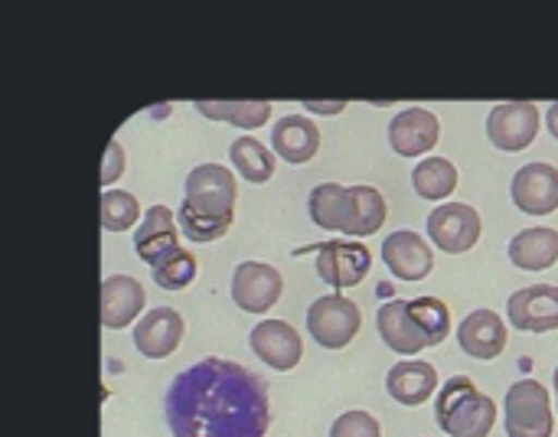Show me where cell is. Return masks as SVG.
I'll return each mask as SVG.
<instances>
[{"label": "cell", "instance_id": "cell-3", "mask_svg": "<svg viewBox=\"0 0 558 437\" xmlns=\"http://www.w3.org/2000/svg\"><path fill=\"white\" fill-rule=\"evenodd\" d=\"M307 209H311L314 226L343 232L350 239L376 235L386 222V199L376 186L320 183V186H314Z\"/></svg>", "mask_w": 558, "mask_h": 437}, {"label": "cell", "instance_id": "cell-7", "mask_svg": "<svg viewBox=\"0 0 558 437\" xmlns=\"http://www.w3.org/2000/svg\"><path fill=\"white\" fill-rule=\"evenodd\" d=\"M539 124H543V118L533 101H507L487 114V137L494 141V147L517 154L536 141Z\"/></svg>", "mask_w": 558, "mask_h": 437}, {"label": "cell", "instance_id": "cell-29", "mask_svg": "<svg viewBox=\"0 0 558 437\" xmlns=\"http://www.w3.org/2000/svg\"><path fill=\"white\" fill-rule=\"evenodd\" d=\"M193 278H196V258L190 252H177L154 268V281L163 291H183L193 284Z\"/></svg>", "mask_w": 558, "mask_h": 437}, {"label": "cell", "instance_id": "cell-4", "mask_svg": "<svg viewBox=\"0 0 558 437\" xmlns=\"http://www.w3.org/2000/svg\"><path fill=\"white\" fill-rule=\"evenodd\" d=\"M435 418L445 428V435L487 437L497 425V402L490 396H484L474 386V379L454 376V379L445 383V389L438 396Z\"/></svg>", "mask_w": 558, "mask_h": 437}, {"label": "cell", "instance_id": "cell-9", "mask_svg": "<svg viewBox=\"0 0 558 437\" xmlns=\"http://www.w3.org/2000/svg\"><path fill=\"white\" fill-rule=\"evenodd\" d=\"M314 252H317V275L337 294L347 288H356L373 268V255L360 242H324Z\"/></svg>", "mask_w": 558, "mask_h": 437}, {"label": "cell", "instance_id": "cell-21", "mask_svg": "<svg viewBox=\"0 0 558 437\" xmlns=\"http://www.w3.org/2000/svg\"><path fill=\"white\" fill-rule=\"evenodd\" d=\"M458 343L474 360H497L507 350V324L494 311H474L458 327Z\"/></svg>", "mask_w": 558, "mask_h": 437}, {"label": "cell", "instance_id": "cell-31", "mask_svg": "<svg viewBox=\"0 0 558 437\" xmlns=\"http://www.w3.org/2000/svg\"><path fill=\"white\" fill-rule=\"evenodd\" d=\"M121 173H124V147L121 141H111L101 157V186H111Z\"/></svg>", "mask_w": 558, "mask_h": 437}, {"label": "cell", "instance_id": "cell-25", "mask_svg": "<svg viewBox=\"0 0 558 437\" xmlns=\"http://www.w3.org/2000/svg\"><path fill=\"white\" fill-rule=\"evenodd\" d=\"M196 111L209 121H226L235 128H262L271 118L268 101H199Z\"/></svg>", "mask_w": 558, "mask_h": 437}, {"label": "cell", "instance_id": "cell-26", "mask_svg": "<svg viewBox=\"0 0 558 437\" xmlns=\"http://www.w3.org/2000/svg\"><path fill=\"white\" fill-rule=\"evenodd\" d=\"M229 157L235 163V170L248 180V183H268L275 177V157L268 147H262V141L255 137H239L229 147Z\"/></svg>", "mask_w": 558, "mask_h": 437}, {"label": "cell", "instance_id": "cell-5", "mask_svg": "<svg viewBox=\"0 0 558 437\" xmlns=\"http://www.w3.org/2000/svg\"><path fill=\"white\" fill-rule=\"evenodd\" d=\"M504 412H507V435L510 437H553L556 418H553L549 389L543 383H536V379L513 383L504 399Z\"/></svg>", "mask_w": 558, "mask_h": 437}, {"label": "cell", "instance_id": "cell-15", "mask_svg": "<svg viewBox=\"0 0 558 437\" xmlns=\"http://www.w3.org/2000/svg\"><path fill=\"white\" fill-rule=\"evenodd\" d=\"M383 262L402 281H425L435 268V252L418 232L402 229L383 242Z\"/></svg>", "mask_w": 558, "mask_h": 437}, {"label": "cell", "instance_id": "cell-22", "mask_svg": "<svg viewBox=\"0 0 558 437\" xmlns=\"http://www.w3.org/2000/svg\"><path fill=\"white\" fill-rule=\"evenodd\" d=\"M271 147L278 150L281 160L288 163H307L320 150V131L311 118L304 114H288L275 124L271 131Z\"/></svg>", "mask_w": 558, "mask_h": 437}, {"label": "cell", "instance_id": "cell-28", "mask_svg": "<svg viewBox=\"0 0 558 437\" xmlns=\"http://www.w3.org/2000/svg\"><path fill=\"white\" fill-rule=\"evenodd\" d=\"M141 219V203L134 193L124 190H108L101 196V226L108 232H128Z\"/></svg>", "mask_w": 558, "mask_h": 437}, {"label": "cell", "instance_id": "cell-12", "mask_svg": "<svg viewBox=\"0 0 558 437\" xmlns=\"http://www.w3.org/2000/svg\"><path fill=\"white\" fill-rule=\"evenodd\" d=\"M255 356L271 366L275 373H291L301 356H304V343H301V333L288 324V320H262L252 337H248Z\"/></svg>", "mask_w": 558, "mask_h": 437}, {"label": "cell", "instance_id": "cell-10", "mask_svg": "<svg viewBox=\"0 0 558 437\" xmlns=\"http://www.w3.org/2000/svg\"><path fill=\"white\" fill-rule=\"evenodd\" d=\"M284 291L278 268L265 262H242L232 275V301L245 314H268Z\"/></svg>", "mask_w": 558, "mask_h": 437}, {"label": "cell", "instance_id": "cell-27", "mask_svg": "<svg viewBox=\"0 0 558 437\" xmlns=\"http://www.w3.org/2000/svg\"><path fill=\"white\" fill-rule=\"evenodd\" d=\"M409 311H412V320L418 324V330L425 333L428 347H438V343L448 340V333H451V311L445 307V301L418 298V301H409Z\"/></svg>", "mask_w": 558, "mask_h": 437}, {"label": "cell", "instance_id": "cell-16", "mask_svg": "<svg viewBox=\"0 0 558 437\" xmlns=\"http://www.w3.org/2000/svg\"><path fill=\"white\" fill-rule=\"evenodd\" d=\"M183 333H186L183 317L173 307H157V311L144 314L141 324L134 327V347L147 360H167L180 347Z\"/></svg>", "mask_w": 558, "mask_h": 437}, {"label": "cell", "instance_id": "cell-33", "mask_svg": "<svg viewBox=\"0 0 558 437\" xmlns=\"http://www.w3.org/2000/svg\"><path fill=\"white\" fill-rule=\"evenodd\" d=\"M546 124H549V134L558 141V101L549 108V118H546Z\"/></svg>", "mask_w": 558, "mask_h": 437}, {"label": "cell", "instance_id": "cell-34", "mask_svg": "<svg viewBox=\"0 0 558 437\" xmlns=\"http://www.w3.org/2000/svg\"><path fill=\"white\" fill-rule=\"evenodd\" d=\"M553 383H556V402H558V366H556V376H553Z\"/></svg>", "mask_w": 558, "mask_h": 437}, {"label": "cell", "instance_id": "cell-8", "mask_svg": "<svg viewBox=\"0 0 558 437\" xmlns=\"http://www.w3.org/2000/svg\"><path fill=\"white\" fill-rule=\"evenodd\" d=\"M481 213L468 203H445L428 216V235L448 255L471 252L481 239Z\"/></svg>", "mask_w": 558, "mask_h": 437}, {"label": "cell", "instance_id": "cell-19", "mask_svg": "<svg viewBox=\"0 0 558 437\" xmlns=\"http://www.w3.org/2000/svg\"><path fill=\"white\" fill-rule=\"evenodd\" d=\"M386 389H389V396H392L399 405L418 409V405H425V402L435 396V389H438V373H435V366L425 363V360H405V363H396V366L389 369Z\"/></svg>", "mask_w": 558, "mask_h": 437}, {"label": "cell", "instance_id": "cell-17", "mask_svg": "<svg viewBox=\"0 0 558 437\" xmlns=\"http://www.w3.org/2000/svg\"><path fill=\"white\" fill-rule=\"evenodd\" d=\"M441 137V124L428 108H405L389 124V141L399 157H422Z\"/></svg>", "mask_w": 558, "mask_h": 437}, {"label": "cell", "instance_id": "cell-6", "mask_svg": "<svg viewBox=\"0 0 558 437\" xmlns=\"http://www.w3.org/2000/svg\"><path fill=\"white\" fill-rule=\"evenodd\" d=\"M363 327V314L360 307L343 298V294H327V298H317L307 311V330L314 337L317 347L324 350H343L356 340Z\"/></svg>", "mask_w": 558, "mask_h": 437}, {"label": "cell", "instance_id": "cell-13", "mask_svg": "<svg viewBox=\"0 0 558 437\" xmlns=\"http://www.w3.org/2000/svg\"><path fill=\"white\" fill-rule=\"evenodd\" d=\"M510 324L526 333H553L558 330V288L533 284L510 298L507 304Z\"/></svg>", "mask_w": 558, "mask_h": 437}, {"label": "cell", "instance_id": "cell-18", "mask_svg": "<svg viewBox=\"0 0 558 437\" xmlns=\"http://www.w3.org/2000/svg\"><path fill=\"white\" fill-rule=\"evenodd\" d=\"M376 327H379V337L383 343L399 353V356H418L422 350H428V340L425 333L418 330V324L412 320V311H409V301H386L376 314Z\"/></svg>", "mask_w": 558, "mask_h": 437}, {"label": "cell", "instance_id": "cell-30", "mask_svg": "<svg viewBox=\"0 0 558 437\" xmlns=\"http://www.w3.org/2000/svg\"><path fill=\"white\" fill-rule=\"evenodd\" d=\"M330 437H383V428L379 422L369 415V412H343L333 428H330Z\"/></svg>", "mask_w": 558, "mask_h": 437}, {"label": "cell", "instance_id": "cell-14", "mask_svg": "<svg viewBox=\"0 0 558 437\" xmlns=\"http://www.w3.org/2000/svg\"><path fill=\"white\" fill-rule=\"evenodd\" d=\"M510 193L526 216H549L558 209V170L553 163H526L517 170Z\"/></svg>", "mask_w": 558, "mask_h": 437}, {"label": "cell", "instance_id": "cell-11", "mask_svg": "<svg viewBox=\"0 0 558 437\" xmlns=\"http://www.w3.org/2000/svg\"><path fill=\"white\" fill-rule=\"evenodd\" d=\"M134 252L141 255V262H147L150 268H157L160 262H167L170 255L183 252L180 248V226L177 216L167 206H150L141 219V226L134 229Z\"/></svg>", "mask_w": 558, "mask_h": 437}, {"label": "cell", "instance_id": "cell-1", "mask_svg": "<svg viewBox=\"0 0 558 437\" xmlns=\"http://www.w3.org/2000/svg\"><path fill=\"white\" fill-rule=\"evenodd\" d=\"M167 422L173 437H265L271 425L268 386L245 366L209 356L173 379Z\"/></svg>", "mask_w": 558, "mask_h": 437}, {"label": "cell", "instance_id": "cell-32", "mask_svg": "<svg viewBox=\"0 0 558 437\" xmlns=\"http://www.w3.org/2000/svg\"><path fill=\"white\" fill-rule=\"evenodd\" d=\"M307 108H311L314 114H340V111L347 108V101H337V105H320V101H307Z\"/></svg>", "mask_w": 558, "mask_h": 437}, {"label": "cell", "instance_id": "cell-20", "mask_svg": "<svg viewBox=\"0 0 558 437\" xmlns=\"http://www.w3.org/2000/svg\"><path fill=\"white\" fill-rule=\"evenodd\" d=\"M144 311V288L137 278L114 275L101 284V324L105 330H124Z\"/></svg>", "mask_w": 558, "mask_h": 437}, {"label": "cell", "instance_id": "cell-23", "mask_svg": "<svg viewBox=\"0 0 558 437\" xmlns=\"http://www.w3.org/2000/svg\"><path fill=\"white\" fill-rule=\"evenodd\" d=\"M510 262L523 271H546L558 262V232L536 226V229H523L520 235H513L510 242Z\"/></svg>", "mask_w": 558, "mask_h": 437}, {"label": "cell", "instance_id": "cell-24", "mask_svg": "<svg viewBox=\"0 0 558 437\" xmlns=\"http://www.w3.org/2000/svg\"><path fill=\"white\" fill-rule=\"evenodd\" d=\"M412 186L422 199H448L458 186V167L445 157H425L412 170Z\"/></svg>", "mask_w": 558, "mask_h": 437}, {"label": "cell", "instance_id": "cell-2", "mask_svg": "<svg viewBox=\"0 0 558 437\" xmlns=\"http://www.w3.org/2000/svg\"><path fill=\"white\" fill-rule=\"evenodd\" d=\"M235 173L219 163H199L183 186V206L177 216L180 232L190 242H219L235 222Z\"/></svg>", "mask_w": 558, "mask_h": 437}]
</instances>
